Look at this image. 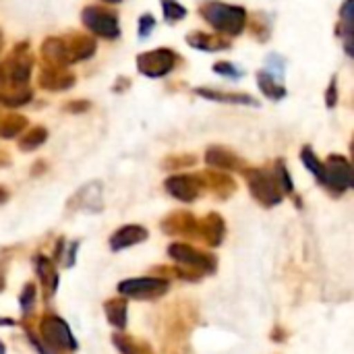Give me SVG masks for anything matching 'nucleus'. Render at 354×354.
Listing matches in <instances>:
<instances>
[{
  "instance_id": "b1692460",
  "label": "nucleus",
  "mask_w": 354,
  "mask_h": 354,
  "mask_svg": "<svg viewBox=\"0 0 354 354\" xmlns=\"http://www.w3.org/2000/svg\"><path fill=\"white\" fill-rule=\"evenodd\" d=\"M203 178L212 180V183H209V185H212V189H214V191H216V195H218V197H222V199H226L228 195H232V193H234V189H236V185L232 183V178H228L226 174L207 172Z\"/></svg>"
},
{
  "instance_id": "bb28decb",
  "label": "nucleus",
  "mask_w": 354,
  "mask_h": 354,
  "mask_svg": "<svg viewBox=\"0 0 354 354\" xmlns=\"http://www.w3.org/2000/svg\"><path fill=\"white\" fill-rule=\"evenodd\" d=\"M301 160H303V164L317 176V180L319 183H324L326 180V166L317 160V156L313 153V149L311 147H303V151H301Z\"/></svg>"
},
{
  "instance_id": "dca6fc26",
  "label": "nucleus",
  "mask_w": 354,
  "mask_h": 354,
  "mask_svg": "<svg viewBox=\"0 0 354 354\" xmlns=\"http://www.w3.org/2000/svg\"><path fill=\"white\" fill-rule=\"evenodd\" d=\"M33 266H35V272L41 280V286H44V292L46 297H52L58 288V274H56V266L52 259H48L46 255H35L33 257Z\"/></svg>"
},
{
  "instance_id": "ddd939ff",
  "label": "nucleus",
  "mask_w": 354,
  "mask_h": 354,
  "mask_svg": "<svg viewBox=\"0 0 354 354\" xmlns=\"http://www.w3.org/2000/svg\"><path fill=\"white\" fill-rule=\"evenodd\" d=\"M147 236H149L147 228H143L139 224H129V226L118 228L110 236V249L112 251H122V249H129L133 245H139V243L147 241Z\"/></svg>"
},
{
  "instance_id": "39448f33",
  "label": "nucleus",
  "mask_w": 354,
  "mask_h": 354,
  "mask_svg": "<svg viewBox=\"0 0 354 354\" xmlns=\"http://www.w3.org/2000/svg\"><path fill=\"white\" fill-rule=\"evenodd\" d=\"M170 290V280L168 278H131L122 280L118 284V292L127 299H137V301H153L164 297Z\"/></svg>"
},
{
  "instance_id": "7ed1b4c3",
  "label": "nucleus",
  "mask_w": 354,
  "mask_h": 354,
  "mask_svg": "<svg viewBox=\"0 0 354 354\" xmlns=\"http://www.w3.org/2000/svg\"><path fill=\"white\" fill-rule=\"evenodd\" d=\"M39 340L52 351H77V340L64 319L58 315H44L39 322Z\"/></svg>"
},
{
  "instance_id": "423d86ee",
  "label": "nucleus",
  "mask_w": 354,
  "mask_h": 354,
  "mask_svg": "<svg viewBox=\"0 0 354 354\" xmlns=\"http://www.w3.org/2000/svg\"><path fill=\"white\" fill-rule=\"evenodd\" d=\"M324 166H326V180H324V185L332 193L340 195V193H344L346 189L353 187V168H351V162L346 158L330 156Z\"/></svg>"
},
{
  "instance_id": "393cba45",
  "label": "nucleus",
  "mask_w": 354,
  "mask_h": 354,
  "mask_svg": "<svg viewBox=\"0 0 354 354\" xmlns=\"http://www.w3.org/2000/svg\"><path fill=\"white\" fill-rule=\"evenodd\" d=\"M46 137H48V133H46L44 127H33L31 131H27V133L21 137L19 147H21L23 151H33V149H37V147L46 141Z\"/></svg>"
},
{
  "instance_id": "c85d7f7f",
  "label": "nucleus",
  "mask_w": 354,
  "mask_h": 354,
  "mask_svg": "<svg viewBox=\"0 0 354 354\" xmlns=\"http://www.w3.org/2000/svg\"><path fill=\"white\" fill-rule=\"evenodd\" d=\"M35 297H37V290H35V284L33 282H27L23 292H21V311L23 313H29L31 307L35 305Z\"/></svg>"
},
{
  "instance_id": "e433bc0d",
  "label": "nucleus",
  "mask_w": 354,
  "mask_h": 354,
  "mask_svg": "<svg viewBox=\"0 0 354 354\" xmlns=\"http://www.w3.org/2000/svg\"><path fill=\"white\" fill-rule=\"evenodd\" d=\"M12 324H15L12 319H2V317H0V326H12Z\"/></svg>"
},
{
  "instance_id": "f3484780",
  "label": "nucleus",
  "mask_w": 354,
  "mask_h": 354,
  "mask_svg": "<svg viewBox=\"0 0 354 354\" xmlns=\"http://www.w3.org/2000/svg\"><path fill=\"white\" fill-rule=\"evenodd\" d=\"M205 162L220 170H245V162L236 158L232 151L222 149V147H209L205 151Z\"/></svg>"
},
{
  "instance_id": "4be33fe9",
  "label": "nucleus",
  "mask_w": 354,
  "mask_h": 354,
  "mask_svg": "<svg viewBox=\"0 0 354 354\" xmlns=\"http://www.w3.org/2000/svg\"><path fill=\"white\" fill-rule=\"evenodd\" d=\"M187 41H189L193 48H197V50H207V52H218V50L230 46V44H228L226 39H222V37L205 35V33H199V31H195L193 35H189Z\"/></svg>"
},
{
  "instance_id": "f03ea898",
  "label": "nucleus",
  "mask_w": 354,
  "mask_h": 354,
  "mask_svg": "<svg viewBox=\"0 0 354 354\" xmlns=\"http://www.w3.org/2000/svg\"><path fill=\"white\" fill-rule=\"evenodd\" d=\"M245 176H247V183H249V189H251V195L266 207H272V205H278L282 201V189L276 180V174L266 170V168H251L247 170L245 168Z\"/></svg>"
},
{
  "instance_id": "72a5a7b5",
  "label": "nucleus",
  "mask_w": 354,
  "mask_h": 354,
  "mask_svg": "<svg viewBox=\"0 0 354 354\" xmlns=\"http://www.w3.org/2000/svg\"><path fill=\"white\" fill-rule=\"evenodd\" d=\"M328 106L334 108L336 106V81H332L330 89H328Z\"/></svg>"
},
{
  "instance_id": "c9c22d12",
  "label": "nucleus",
  "mask_w": 354,
  "mask_h": 354,
  "mask_svg": "<svg viewBox=\"0 0 354 354\" xmlns=\"http://www.w3.org/2000/svg\"><path fill=\"white\" fill-rule=\"evenodd\" d=\"M4 290V274H2V268H0V292Z\"/></svg>"
},
{
  "instance_id": "4468645a",
  "label": "nucleus",
  "mask_w": 354,
  "mask_h": 354,
  "mask_svg": "<svg viewBox=\"0 0 354 354\" xmlns=\"http://www.w3.org/2000/svg\"><path fill=\"white\" fill-rule=\"evenodd\" d=\"M224 232H226V226H224V220L218 214H209L197 224V239H201L209 247L222 245Z\"/></svg>"
},
{
  "instance_id": "c756f323",
  "label": "nucleus",
  "mask_w": 354,
  "mask_h": 354,
  "mask_svg": "<svg viewBox=\"0 0 354 354\" xmlns=\"http://www.w3.org/2000/svg\"><path fill=\"white\" fill-rule=\"evenodd\" d=\"M276 180H278V185H280V189H282V193H292L295 191V187H292V178H290V174H288V170L284 168V164L282 162H278L276 164Z\"/></svg>"
},
{
  "instance_id": "58836bf2",
  "label": "nucleus",
  "mask_w": 354,
  "mask_h": 354,
  "mask_svg": "<svg viewBox=\"0 0 354 354\" xmlns=\"http://www.w3.org/2000/svg\"><path fill=\"white\" fill-rule=\"evenodd\" d=\"M106 2H120V0H106Z\"/></svg>"
},
{
  "instance_id": "f257e3e1",
  "label": "nucleus",
  "mask_w": 354,
  "mask_h": 354,
  "mask_svg": "<svg viewBox=\"0 0 354 354\" xmlns=\"http://www.w3.org/2000/svg\"><path fill=\"white\" fill-rule=\"evenodd\" d=\"M203 19L220 33L239 35L247 23V10L243 6H230L222 2H209L201 8Z\"/></svg>"
},
{
  "instance_id": "2f4dec72",
  "label": "nucleus",
  "mask_w": 354,
  "mask_h": 354,
  "mask_svg": "<svg viewBox=\"0 0 354 354\" xmlns=\"http://www.w3.org/2000/svg\"><path fill=\"white\" fill-rule=\"evenodd\" d=\"M214 71L216 73H220V75H228V77H243V71H239L234 64H230V62H218L216 66H214Z\"/></svg>"
},
{
  "instance_id": "20e7f679",
  "label": "nucleus",
  "mask_w": 354,
  "mask_h": 354,
  "mask_svg": "<svg viewBox=\"0 0 354 354\" xmlns=\"http://www.w3.org/2000/svg\"><path fill=\"white\" fill-rule=\"evenodd\" d=\"M168 255L180 263L183 268L199 274V276H205V274H214L218 270V259L216 255L212 253H203L191 245H185V243H172L168 247Z\"/></svg>"
},
{
  "instance_id": "6e6552de",
  "label": "nucleus",
  "mask_w": 354,
  "mask_h": 354,
  "mask_svg": "<svg viewBox=\"0 0 354 354\" xmlns=\"http://www.w3.org/2000/svg\"><path fill=\"white\" fill-rule=\"evenodd\" d=\"M174 62H176V56L168 48H160V50L141 54L137 58L139 71L147 77H164L166 73L174 68Z\"/></svg>"
},
{
  "instance_id": "0eeeda50",
  "label": "nucleus",
  "mask_w": 354,
  "mask_h": 354,
  "mask_svg": "<svg viewBox=\"0 0 354 354\" xmlns=\"http://www.w3.org/2000/svg\"><path fill=\"white\" fill-rule=\"evenodd\" d=\"M83 23L87 25L89 31H93L102 37H108V39H114L120 33L116 15L102 6H87L83 10Z\"/></svg>"
},
{
  "instance_id": "cd10ccee",
  "label": "nucleus",
  "mask_w": 354,
  "mask_h": 354,
  "mask_svg": "<svg viewBox=\"0 0 354 354\" xmlns=\"http://www.w3.org/2000/svg\"><path fill=\"white\" fill-rule=\"evenodd\" d=\"M31 89H17V91H12V93H0V102L2 104H6V106H21V104H27L29 100H31Z\"/></svg>"
},
{
  "instance_id": "6ab92c4d",
  "label": "nucleus",
  "mask_w": 354,
  "mask_h": 354,
  "mask_svg": "<svg viewBox=\"0 0 354 354\" xmlns=\"http://www.w3.org/2000/svg\"><path fill=\"white\" fill-rule=\"evenodd\" d=\"M104 311H106L108 322L114 328H118V330H124L127 328V299L116 297V299L106 301L104 303Z\"/></svg>"
},
{
  "instance_id": "9b49d317",
  "label": "nucleus",
  "mask_w": 354,
  "mask_h": 354,
  "mask_svg": "<svg viewBox=\"0 0 354 354\" xmlns=\"http://www.w3.org/2000/svg\"><path fill=\"white\" fill-rule=\"evenodd\" d=\"M29 73H31V60L29 58H8L0 64V83L2 85H23L27 83L29 79Z\"/></svg>"
},
{
  "instance_id": "2eb2a0df",
  "label": "nucleus",
  "mask_w": 354,
  "mask_h": 354,
  "mask_svg": "<svg viewBox=\"0 0 354 354\" xmlns=\"http://www.w3.org/2000/svg\"><path fill=\"white\" fill-rule=\"evenodd\" d=\"M62 41H64L66 64L89 58L93 54V50H95V41L91 37H87V35H73L71 39H62Z\"/></svg>"
},
{
  "instance_id": "a211bd4d",
  "label": "nucleus",
  "mask_w": 354,
  "mask_h": 354,
  "mask_svg": "<svg viewBox=\"0 0 354 354\" xmlns=\"http://www.w3.org/2000/svg\"><path fill=\"white\" fill-rule=\"evenodd\" d=\"M39 83H41V87H46V89H50V91H60V89H66V87H71V85L75 83V75L66 73L62 66H52V64H50V66L41 73Z\"/></svg>"
},
{
  "instance_id": "aec40b11",
  "label": "nucleus",
  "mask_w": 354,
  "mask_h": 354,
  "mask_svg": "<svg viewBox=\"0 0 354 354\" xmlns=\"http://www.w3.org/2000/svg\"><path fill=\"white\" fill-rule=\"evenodd\" d=\"M197 95L205 97V100H214V102H226V104H247V106H257V102L247 95V93H226V91H214V89H195Z\"/></svg>"
},
{
  "instance_id": "a878e982",
  "label": "nucleus",
  "mask_w": 354,
  "mask_h": 354,
  "mask_svg": "<svg viewBox=\"0 0 354 354\" xmlns=\"http://www.w3.org/2000/svg\"><path fill=\"white\" fill-rule=\"evenodd\" d=\"M25 127H27V120H25L23 116H19V114H10V116H6V118L0 122V137L10 139V137H15L17 133H21Z\"/></svg>"
},
{
  "instance_id": "1a4fd4ad",
  "label": "nucleus",
  "mask_w": 354,
  "mask_h": 354,
  "mask_svg": "<svg viewBox=\"0 0 354 354\" xmlns=\"http://www.w3.org/2000/svg\"><path fill=\"white\" fill-rule=\"evenodd\" d=\"M201 189H203L201 176L178 174V176H170V178L166 180V191H168L174 199L185 201V203L195 201V199L201 195Z\"/></svg>"
},
{
  "instance_id": "7c9ffc66",
  "label": "nucleus",
  "mask_w": 354,
  "mask_h": 354,
  "mask_svg": "<svg viewBox=\"0 0 354 354\" xmlns=\"http://www.w3.org/2000/svg\"><path fill=\"white\" fill-rule=\"evenodd\" d=\"M164 15H166L168 21H180L187 15V8L180 6V4H176L174 0H166L164 2Z\"/></svg>"
},
{
  "instance_id": "ea45409f",
  "label": "nucleus",
  "mask_w": 354,
  "mask_h": 354,
  "mask_svg": "<svg viewBox=\"0 0 354 354\" xmlns=\"http://www.w3.org/2000/svg\"><path fill=\"white\" fill-rule=\"evenodd\" d=\"M0 48H2V33H0Z\"/></svg>"
},
{
  "instance_id": "f8f14e48",
  "label": "nucleus",
  "mask_w": 354,
  "mask_h": 354,
  "mask_svg": "<svg viewBox=\"0 0 354 354\" xmlns=\"http://www.w3.org/2000/svg\"><path fill=\"white\" fill-rule=\"evenodd\" d=\"M68 207L71 209H83V212H100L102 209V185L89 183L83 189H79L77 195L71 197Z\"/></svg>"
},
{
  "instance_id": "9d476101",
  "label": "nucleus",
  "mask_w": 354,
  "mask_h": 354,
  "mask_svg": "<svg viewBox=\"0 0 354 354\" xmlns=\"http://www.w3.org/2000/svg\"><path fill=\"white\" fill-rule=\"evenodd\" d=\"M197 218L187 212H176L164 218L162 230L170 236H185V239H197Z\"/></svg>"
},
{
  "instance_id": "473e14b6",
  "label": "nucleus",
  "mask_w": 354,
  "mask_h": 354,
  "mask_svg": "<svg viewBox=\"0 0 354 354\" xmlns=\"http://www.w3.org/2000/svg\"><path fill=\"white\" fill-rule=\"evenodd\" d=\"M153 25H156V19L151 15H143L139 19V33H141V37H147Z\"/></svg>"
},
{
  "instance_id": "4c0bfd02",
  "label": "nucleus",
  "mask_w": 354,
  "mask_h": 354,
  "mask_svg": "<svg viewBox=\"0 0 354 354\" xmlns=\"http://www.w3.org/2000/svg\"><path fill=\"white\" fill-rule=\"evenodd\" d=\"M0 354H6V348L2 346V342H0Z\"/></svg>"
},
{
  "instance_id": "f704fd0d",
  "label": "nucleus",
  "mask_w": 354,
  "mask_h": 354,
  "mask_svg": "<svg viewBox=\"0 0 354 354\" xmlns=\"http://www.w3.org/2000/svg\"><path fill=\"white\" fill-rule=\"evenodd\" d=\"M8 199V191L4 187H0V203H4Z\"/></svg>"
},
{
  "instance_id": "412c9836",
  "label": "nucleus",
  "mask_w": 354,
  "mask_h": 354,
  "mask_svg": "<svg viewBox=\"0 0 354 354\" xmlns=\"http://www.w3.org/2000/svg\"><path fill=\"white\" fill-rule=\"evenodd\" d=\"M112 342L120 351V354H156L147 342L137 340V338H131L127 334H114L112 336Z\"/></svg>"
},
{
  "instance_id": "5701e85b",
  "label": "nucleus",
  "mask_w": 354,
  "mask_h": 354,
  "mask_svg": "<svg viewBox=\"0 0 354 354\" xmlns=\"http://www.w3.org/2000/svg\"><path fill=\"white\" fill-rule=\"evenodd\" d=\"M257 79H259V87H261V91H263L268 97H272V100H280V97H284V95H286V89L282 87V83H278V81H276V77H274L272 73L261 71V73L257 75Z\"/></svg>"
}]
</instances>
